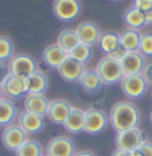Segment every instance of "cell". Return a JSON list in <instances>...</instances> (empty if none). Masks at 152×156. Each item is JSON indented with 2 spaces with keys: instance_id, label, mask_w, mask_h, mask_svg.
I'll return each instance as SVG.
<instances>
[{
  "instance_id": "1",
  "label": "cell",
  "mask_w": 152,
  "mask_h": 156,
  "mask_svg": "<svg viewBox=\"0 0 152 156\" xmlns=\"http://www.w3.org/2000/svg\"><path fill=\"white\" fill-rule=\"evenodd\" d=\"M108 120L113 130L123 132V130H129L139 125L141 113H139L136 104H133L131 100H120V102L113 104V107L110 108Z\"/></svg>"
},
{
  "instance_id": "2",
  "label": "cell",
  "mask_w": 152,
  "mask_h": 156,
  "mask_svg": "<svg viewBox=\"0 0 152 156\" xmlns=\"http://www.w3.org/2000/svg\"><path fill=\"white\" fill-rule=\"evenodd\" d=\"M95 71L98 73L103 84H116V82H121V79L124 77L120 59H116L113 56H103L98 61Z\"/></svg>"
},
{
  "instance_id": "3",
  "label": "cell",
  "mask_w": 152,
  "mask_h": 156,
  "mask_svg": "<svg viewBox=\"0 0 152 156\" xmlns=\"http://www.w3.org/2000/svg\"><path fill=\"white\" fill-rule=\"evenodd\" d=\"M8 69H10V74L26 79L35 71H38V64L35 58H31L29 54H15L8 61Z\"/></svg>"
},
{
  "instance_id": "4",
  "label": "cell",
  "mask_w": 152,
  "mask_h": 156,
  "mask_svg": "<svg viewBox=\"0 0 152 156\" xmlns=\"http://www.w3.org/2000/svg\"><path fill=\"white\" fill-rule=\"evenodd\" d=\"M121 90L123 94L131 100H136L139 97H142L147 92V82L144 81L142 74H131V76H124L121 79Z\"/></svg>"
},
{
  "instance_id": "5",
  "label": "cell",
  "mask_w": 152,
  "mask_h": 156,
  "mask_svg": "<svg viewBox=\"0 0 152 156\" xmlns=\"http://www.w3.org/2000/svg\"><path fill=\"white\" fill-rule=\"evenodd\" d=\"M144 135L139 130V126H134V128L129 130H123V132H116L115 136V143L116 148L126 150V151H136L139 146L144 141Z\"/></svg>"
},
{
  "instance_id": "6",
  "label": "cell",
  "mask_w": 152,
  "mask_h": 156,
  "mask_svg": "<svg viewBox=\"0 0 152 156\" xmlns=\"http://www.w3.org/2000/svg\"><path fill=\"white\" fill-rule=\"evenodd\" d=\"M28 140V133L20 126L18 123H12L3 126L2 132V143L7 150L10 151H16L25 141Z\"/></svg>"
},
{
  "instance_id": "7",
  "label": "cell",
  "mask_w": 152,
  "mask_h": 156,
  "mask_svg": "<svg viewBox=\"0 0 152 156\" xmlns=\"http://www.w3.org/2000/svg\"><path fill=\"white\" fill-rule=\"evenodd\" d=\"M106 125H110L106 112H103L101 108H95V107L85 110V126H83V132L100 133L101 130L106 128Z\"/></svg>"
},
{
  "instance_id": "8",
  "label": "cell",
  "mask_w": 152,
  "mask_h": 156,
  "mask_svg": "<svg viewBox=\"0 0 152 156\" xmlns=\"http://www.w3.org/2000/svg\"><path fill=\"white\" fill-rule=\"evenodd\" d=\"M52 12L61 22H70L80 13L79 0H54Z\"/></svg>"
},
{
  "instance_id": "9",
  "label": "cell",
  "mask_w": 152,
  "mask_h": 156,
  "mask_svg": "<svg viewBox=\"0 0 152 156\" xmlns=\"http://www.w3.org/2000/svg\"><path fill=\"white\" fill-rule=\"evenodd\" d=\"M83 69H85V64L79 62L77 59H74L70 54H67V58L62 61V64L57 67V73L67 82H79Z\"/></svg>"
},
{
  "instance_id": "10",
  "label": "cell",
  "mask_w": 152,
  "mask_h": 156,
  "mask_svg": "<svg viewBox=\"0 0 152 156\" xmlns=\"http://www.w3.org/2000/svg\"><path fill=\"white\" fill-rule=\"evenodd\" d=\"M75 148L74 141L66 135H59L49 140L48 148H46V154L48 156H74Z\"/></svg>"
},
{
  "instance_id": "11",
  "label": "cell",
  "mask_w": 152,
  "mask_h": 156,
  "mask_svg": "<svg viewBox=\"0 0 152 156\" xmlns=\"http://www.w3.org/2000/svg\"><path fill=\"white\" fill-rule=\"evenodd\" d=\"M0 89L3 92V97H8V99H18L22 95H26V81L23 77H18V76L8 74V77L2 82Z\"/></svg>"
},
{
  "instance_id": "12",
  "label": "cell",
  "mask_w": 152,
  "mask_h": 156,
  "mask_svg": "<svg viewBox=\"0 0 152 156\" xmlns=\"http://www.w3.org/2000/svg\"><path fill=\"white\" fill-rule=\"evenodd\" d=\"M70 110H72V105L69 100L66 99H54L49 104V110L46 113V117L56 125H64V122L67 120Z\"/></svg>"
},
{
  "instance_id": "13",
  "label": "cell",
  "mask_w": 152,
  "mask_h": 156,
  "mask_svg": "<svg viewBox=\"0 0 152 156\" xmlns=\"http://www.w3.org/2000/svg\"><path fill=\"white\" fill-rule=\"evenodd\" d=\"M120 62L124 76H131V74H141L147 61H146V56H142L139 51H128L120 59Z\"/></svg>"
},
{
  "instance_id": "14",
  "label": "cell",
  "mask_w": 152,
  "mask_h": 156,
  "mask_svg": "<svg viewBox=\"0 0 152 156\" xmlns=\"http://www.w3.org/2000/svg\"><path fill=\"white\" fill-rule=\"evenodd\" d=\"M49 104L51 100L44 94H26L23 102L26 112L38 113V115H43V117H46V113L49 110Z\"/></svg>"
},
{
  "instance_id": "15",
  "label": "cell",
  "mask_w": 152,
  "mask_h": 156,
  "mask_svg": "<svg viewBox=\"0 0 152 156\" xmlns=\"http://www.w3.org/2000/svg\"><path fill=\"white\" fill-rule=\"evenodd\" d=\"M18 125L26 132L28 135L38 133L43 130L44 126V117L43 115H38V113H31L23 110L22 113H18Z\"/></svg>"
},
{
  "instance_id": "16",
  "label": "cell",
  "mask_w": 152,
  "mask_h": 156,
  "mask_svg": "<svg viewBox=\"0 0 152 156\" xmlns=\"http://www.w3.org/2000/svg\"><path fill=\"white\" fill-rule=\"evenodd\" d=\"M75 31H77V36H79V40L82 41V43L90 44V46L98 43L100 35H101L98 25L93 23V22H82L80 25H77Z\"/></svg>"
},
{
  "instance_id": "17",
  "label": "cell",
  "mask_w": 152,
  "mask_h": 156,
  "mask_svg": "<svg viewBox=\"0 0 152 156\" xmlns=\"http://www.w3.org/2000/svg\"><path fill=\"white\" fill-rule=\"evenodd\" d=\"M66 58H67V53L57 43L46 46L44 51H43V61H44V64H48L49 67H54V69H57V67L62 64V61H64Z\"/></svg>"
},
{
  "instance_id": "18",
  "label": "cell",
  "mask_w": 152,
  "mask_h": 156,
  "mask_svg": "<svg viewBox=\"0 0 152 156\" xmlns=\"http://www.w3.org/2000/svg\"><path fill=\"white\" fill-rule=\"evenodd\" d=\"M83 126H85V110L72 105V110L64 122V128L69 133H80L83 132Z\"/></svg>"
},
{
  "instance_id": "19",
  "label": "cell",
  "mask_w": 152,
  "mask_h": 156,
  "mask_svg": "<svg viewBox=\"0 0 152 156\" xmlns=\"http://www.w3.org/2000/svg\"><path fill=\"white\" fill-rule=\"evenodd\" d=\"M16 119H18V110L15 102L8 97L0 99V126L12 125Z\"/></svg>"
},
{
  "instance_id": "20",
  "label": "cell",
  "mask_w": 152,
  "mask_h": 156,
  "mask_svg": "<svg viewBox=\"0 0 152 156\" xmlns=\"http://www.w3.org/2000/svg\"><path fill=\"white\" fill-rule=\"evenodd\" d=\"M26 81V90L28 94H44V90L48 89V76H46L43 71H35L29 77L25 79Z\"/></svg>"
},
{
  "instance_id": "21",
  "label": "cell",
  "mask_w": 152,
  "mask_h": 156,
  "mask_svg": "<svg viewBox=\"0 0 152 156\" xmlns=\"http://www.w3.org/2000/svg\"><path fill=\"white\" fill-rule=\"evenodd\" d=\"M79 84L82 86V89L85 92H96L103 86V81H101V77L95 69H87L85 67L79 79Z\"/></svg>"
},
{
  "instance_id": "22",
  "label": "cell",
  "mask_w": 152,
  "mask_h": 156,
  "mask_svg": "<svg viewBox=\"0 0 152 156\" xmlns=\"http://www.w3.org/2000/svg\"><path fill=\"white\" fill-rule=\"evenodd\" d=\"M96 44H98L100 49L105 53V56H110V54H113L118 49V46H120V33H113V31L101 33Z\"/></svg>"
},
{
  "instance_id": "23",
  "label": "cell",
  "mask_w": 152,
  "mask_h": 156,
  "mask_svg": "<svg viewBox=\"0 0 152 156\" xmlns=\"http://www.w3.org/2000/svg\"><path fill=\"white\" fill-rule=\"evenodd\" d=\"M141 33L137 30H124L120 33V44L123 46L126 51H139V44H141Z\"/></svg>"
},
{
  "instance_id": "24",
  "label": "cell",
  "mask_w": 152,
  "mask_h": 156,
  "mask_svg": "<svg viewBox=\"0 0 152 156\" xmlns=\"http://www.w3.org/2000/svg\"><path fill=\"white\" fill-rule=\"evenodd\" d=\"M79 43H80V40L77 36V31L72 30V28H66V30H62L61 33H59V36H57V44L61 46L67 54L72 51Z\"/></svg>"
},
{
  "instance_id": "25",
  "label": "cell",
  "mask_w": 152,
  "mask_h": 156,
  "mask_svg": "<svg viewBox=\"0 0 152 156\" xmlns=\"http://www.w3.org/2000/svg\"><path fill=\"white\" fill-rule=\"evenodd\" d=\"M123 20H124V23L128 25L129 28H133V30L142 28V27L146 25L144 12H141V10H139V8H136V7H129L128 10L124 12Z\"/></svg>"
},
{
  "instance_id": "26",
  "label": "cell",
  "mask_w": 152,
  "mask_h": 156,
  "mask_svg": "<svg viewBox=\"0 0 152 156\" xmlns=\"http://www.w3.org/2000/svg\"><path fill=\"white\" fill-rule=\"evenodd\" d=\"M15 154L16 156H44L41 143L36 141V140H31V138H28V140L15 151Z\"/></svg>"
},
{
  "instance_id": "27",
  "label": "cell",
  "mask_w": 152,
  "mask_h": 156,
  "mask_svg": "<svg viewBox=\"0 0 152 156\" xmlns=\"http://www.w3.org/2000/svg\"><path fill=\"white\" fill-rule=\"evenodd\" d=\"M69 54L74 58V59H77L79 62L85 64V62H88V61L92 59V56H93V48H92L90 44H85V43H82V41H80V43L75 46V48Z\"/></svg>"
},
{
  "instance_id": "28",
  "label": "cell",
  "mask_w": 152,
  "mask_h": 156,
  "mask_svg": "<svg viewBox=\"0 0 152 156\" xmlns=\"http://www.w3.org/2000/svg\"><path fill=\"white\" fill-rule=\"evenodd\" d=\"M13 56H15V53H13V43H12V40L7 36H0V61L8 62Z\"/></svg>"
},
{
  "instance_id": "29",
  "label": "cell",
  "mask_w": 152,
  "mask_h": 156,
  "mask_svg": "<svg viewBox=\"0 0 152 156\" xmlns=\"http://www.w3.org/2000/svg\"><path fill=\"white\" fill-rule=\"evenodd\" d=\"M139 53H141L142 56H152V33H144V35L141 36Z\"/></svg>"
},
{
  "instance_id": "30",
  "label": "cell",
  "mask_w": 152,
  "mask_h": 156,
  "mask_svg": "<svg viewBox=\"0 0 152 156\" xmlns=\"http://www.w3.org/2000/svg\"><path fill=\"white\" fill-rule=\"evenodd\" d=\"M134 156H152V141L150 140H144L142 145L139 146L136 151H133Z\"/></svg>"
},
{
  "instance_id": "31",
  "label": "cell",
  "mask_w": 152,
  "mask_h": 156,
  "mask_svg": "<svg viewBox=\"0 0 152 156\" xmlns=\"http://www.w3.org/2000/svg\"><path fill=\"white\" fill-rule=\"evenodd\" d=\"M142 77H144V81L147 82V86H152V61H147L144 69H142Z\"/></svg>"
},
{
  "instance_id": "32",
  "label": "cell",
  "mask_w": 152,
  "mask_h": 156,
  "mask_svg": "<svg viewBox=\"0 0 152 156\" xmlns=\"http://www.w3.org/2000/svg\"><path fill=\"white\" fill-rule=\"evenodd\" d=\"M133 7L139 8L141 12H149L152 10V0H134Z\"/></svg>"
},
{
  "instance_id": "33",
  "label": "cell",
  "mask_w": 152,
  "mask_h": 156,
  "mask_svg": "<svg viewBox=\"0 0 152 156\" xmlns=\"http://www.w3.org/2000/svg\"><path fill=\"white\" fill-rule=\"evenodd\" d=\"M8 74H10V69H8V62L0 61V86H2V82L8 77Z\"/></svg>"
},
{
  "instance_id": "34",
  "label": "cell",
  "mask_w": 152,
  "mask_h": 156,
  "mask_svg": "<svg viewBox=\"0 0 152 156\" xmlns=\"http://www.w3.org/2000/svg\"><path fill=\"white\" fill-rule=\"evenodd\" d=\"M111 156H134V154H133V151H126V150L116 148V150L111 153Z\"/></svg>"
},
{
  "instance_id": "35",
  "label": "cell",
  "mask_w": 152,
  "mask_h": 156,
  "mask_svg": "<svg viewBox=\"0 0 152 156\" xmlns=\"http://www.w3.org/2000/svg\"><path fill=\"white\" fill-rule=\"evenodd\" d=\"M74 156H96L93 151H88V150H80V151H75Z\"/></svg>"
},
{
  "instance_id": "36",
  "label": "cell",
  "mask_w": 152,
  "mask_h": 156,
  "mask_svg": "<svg viewBox=\"0 0 152 156\" xmlns=\"http://www.w3.org/2000/svg\"><path fill=\"white\" fill-rule=\"evenodd\" d=\"M144 18H146V25H152V10L144 12Z\"/></svg>"
},
{
  "instance_id": "37",
  "label": "cell",
  "mask_w": 152,
  "mask_h": 156,
  "mask_svg": "<svg viewBox=\"0 0 152 156\" xmlns=\"http://www.w3.org/2000/svg\"><path fill=\"white\" fill-rule=\"evenodd\" d=\"M0 99H3V92H2V89H0Z\"/></svg>"
},
{
  "instance_id": "38",
  "label": "cell",
  "mask_w": 152,
  "mask_h": 156,
  "mask_svg": "<svg viewBox=\"0 0 152 156\" xmlns=\"http://www.w3.org/2000/svg\"><path fill=\"white\" fill-rule=\"evenodd\" d=\"M150 123H152V112H150Z\"/></svg>"
},
{
  "instance_id": "39",
  "label": "cell",
  "mask_w": 152,
  "mask_h": 156,
  "mask_svg": "<svg viewBox=\"0 0 152 156\" xmlns=\"http://www.w3.org/2000/svg\"><path fill=\"white\" fill-rule=\"evenodd\" d=\"M46 156H48V154H46Z\"/></svg>"
}]
</instances>
